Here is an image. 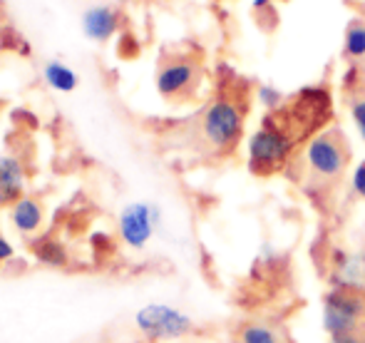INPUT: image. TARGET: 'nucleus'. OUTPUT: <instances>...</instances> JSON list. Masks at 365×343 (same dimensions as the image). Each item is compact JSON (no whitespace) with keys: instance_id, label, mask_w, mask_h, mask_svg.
Here are the masks:
<instances>
[{"instance_id":"nucleus-1","label":"nucleus","mask_w":365,"mask_h":343,"mask_svg":"<svg viewBox=\"0 0 365 343\" xmlns=\"http://www.w3.org/2000/svg\"><path fill=\"white\" fill-rule=\"evenodd\" d=\"M365 319V296L356 286H338L323 301V329L331 336L356 334Z\"/></svg>"},{"instance_id":"nucleus-2","label":"nucleus","mask_w":365,"mask_h":343,"mask_svg":"<svg viewBox=\"0 0 365 343\" xmlns=\"http://www.w3.org/2000/svg\"><path fill=\"white\" fill-rule=\"evenodd\" d=\"M291 152V137L276 125L264 122L259 132L249 140V162L251 170L259 174L276 172L286 162Z\"/></svg>"},{"instance_id":"nucleus-3","label":"nucleus","mask_w":365,"mask_h":343,"mask_svg":"<svg viewBox=\"0 0 365 343\" xmlns=\"http://www.w3.org/2000/svg\"><path fill=\"white\" fill-rule=\"evenodd\" d=\"M137 329L147 339L162 341V339H182L194 329L192 319L184 311L174 309L167 304H149L137 311Z\"/></svg>"},{"instance_id":"nucleus-4","label":"nucleus","mask_w":365,"mask_h":343,"mask_svg":"<svg viewBox=\"0 0 365 343\" xmlns=\"http://www.w3.org/2000/svg\"><path fill=\"white\" fill-rule=\"evenodd\" d=\"M244 130V115L229 100H217L204 112V137L219 150H229L239 142Z\"/></svg>"},{"instance_id":"nucleus-5","label":"nucleus","mask_w":365,"mask_h":343,"mask_svg":"<svg viewBox=\"0 0 365 343\" xmlns=\"http://www.w3.org/2000/svg\"><path fill=\"white\" fill-rule=\"evenodd\" d=\"M306 162L316 174L321 177H338L348 165V150L346 142L341 140L338 132H323L316 135L306 147Z\"/></svg>"},{"instance_id":"nucleus-6","label":"nucleus","mask_w":365,"mask_h":343,"mask_svg":"<svg viewBox=\"0 0 365 343\" xmlns=\"http://www.w3.org/2000/svg\"><path fill=\"white\" fill-rule=\"evenodd\" d=\"M159 222V209L145 202L127 204L120 214V234L130 247L142 249L152 239V232Z\"/></svg>"},{"instance_id":"nucleus-7","label":"nucleus","mask_w":365,"mask_h":343,"mask_svg":"<svg viewBox=\"0 0 365 343\" xmlns=\"http://www.w3.org/2000/svg\"><path fill=\"white\" fill-rule=\"evenodd\" d=\"M197 80V68L192 63H169L159 70L157 75V90L164 97H177L187 92Z\"/></svg>"},{"instance_id":"nucleus-8","label":"nucleus","mask_w":365,"mask_h":343,"mask_svg":"<svg viewBox=\"0 0 365 343\" xmlns=\"http://www.w3.org/2000/svg\"><path fill=\"white\" fill-rule=\"evenodd\" d=\"M117 25H120V15H117L112 8H107V5L90 8V10H85V15H82V30H85V35L92 40L112 38Z\"/></svg>"},{"instance_id":"nucleus-9","label":"nucleus","mask_w":365,"mask_h":343,"mask_svg":"<svg viewBox=\"0 0 365 343\" xmlns=\"http://www.w3.org/2000/svg\"><path fill=\"white\" fill-rule=\"evenodd\" d=\"M23 167L13 157H0V204L13 202L23 192Z\"/></svg>"},{"instance_id":"nucleus-10","label":"nucleus","mask_w":365,"mask_h":343,"mask_svg":"<svg viewBox=\"0 0 365 343\" xmlns=\"http://www.w3.org/2000/svg\"><path fill=\"white\" fill-rule=\"evenodd\" d=\"M13 222L20 232L30 234L40 227V222H43V209H40V204L33 202V199H20L13 209Z\"/></svg>"},{"instance_id":"nucleus-11","label":"nucleus","mask_w":365,"mask_h":343,"mask_svg":"<svg viewBox=\"0 0 365 343\" xmlns=\"http://www.w3.org/2000/svg\"><path fill=\"white\" fill-rule=\"evenodd\" d=\"M43 75H45V80H48V85L60 92H73L77 87V73H73V70L63 63H48Z\"/></svg>"},{"instance_id":"nucleus-12","label":"nucleus","mask_w":365,"mask_h":343,"mask_svg":"<svg viewBox=\"0 0 365 343\" xmlns=\"http://www.w3.org/2000/svg\"><path fill=\"white\" fill-rule=\"evenodd\" d=\"M346 55L351 60L365 58V23L363 20H353L346 30Z\"/></svg>"},{"instance_id":"nucleus-13","label":"nucleus","mask_w":365,"mask_h":343,"mask_svg":"<svg viewBox=\"0 0 365 343\" xmlns=\"http://www.w3.org/2000/svg\"><path fill=\"white\" fill-rule=\"evenodd\" d=\"M241 343H281V339L266 324H249L241 329Z\"/></svg>"},{"instance_id":"nucleus-14","label":"nucleus","mask_w":365,"mask_h":343,"mask_svg":"<svg viewBox=\"0 0 365 343\" xmlns=\"http://www.w3.org/2000/svg\"><path fill=\"white\" fill-rule=\"evenodd\" d=\"M259 100L264 102V107H269L271 112H276L284 105V92L276 90L274 85H261L259 87Z\"/></svg>"},{"instance_id":"nucleus-15","label":"nucleus","mask_w":365,"mask_h":343,"mask_svg":"<svg viewBox=\"0 0 365 343\" xmlns=\"http://www.w3.org/2000/svg\"><path fill=\"white\" fill-rule=\"evenodd\" d=\"M351 115H353V122H356L358 132L365 140V97H358L356 102L351 105Z\"/></svg>"},{"instance_id":"nucleus-16","label":"nucleus","mask_w":365,"mask_h":343,"mask_svg":"<svg viewBox=\"0 0 365 343\" xmlns=\"http://www.w3.org/2000/svg\"><path fill=\"white\" fill-rule=\"evenodd\" d=\"M40 259L48 261V264H63L65 254H63V249H60V247H55V244H48V247L40 252Z\"/></svg>"},{"instance_id":"nucleus-17","label":"nucleus","mask_w":365,"mask_h":343,"mask_svg":"<svg viewBox=\"0 0 365 343\" xmlns=\"http://www.w3.org/2000/svg\"><path fill=\"white\" fill-rule=\"evenodd\" d=\"M353 189H356L358 197L365 199V162H361L353 172Z\"/></svg>"},{"instance_id":"nucleus-18","label":"nucleus","mask_w":365,"mask_h":343,"mask_svg":"<svg viewBox=\"0 0 365 343\" xmlns=\"http://www.w3.org/2000/svg\"><path fill=\"white\" fill-rule=\"evenodd\" d=\"M328 343H361V339L356 334H346V336H331Z\"/></svg>"},{"instance_id":"nucleus-19","label":"nucleus","mask_w":365,"mask_h":343,"mask_svg":"<svg viewBox=\"0 0 365 343\" xmlns=\"http://www.w3.org/2000/svg\"><path fill=\"white\" fill-rule=\"evenodd\" d=\"M13 257V247H10L8 242H5L3 237H0V261H5V259H10Z\"/></svg>"},{"instance_id":"nucleus-20","label":"nucleus","mask_w":365,"mask_h":343,"mask_svg":"<svg viewBox=\"0 0 365 343\" xmlns=\"http://www.w3.org/2000/svg\"><path fill=\"white\" fill-rule=\"evenodd\" d=\"M269 3H274V0H254V8L259 10V8H266Z\"/></svg>"},{"instance_id":"nucleus-21","label":"nucleus","mask_w":365,"mask_h":343,"mask_svg":"<svg viewBox=\"0 0 365 343\" xmlns=\"http://www.w3.org/2000/svg\"><path fill=\"white\" fill-rule=\"evenodd\" d=\"M122 3H125V0H122Z\"/></svg>"}]
</instances>
